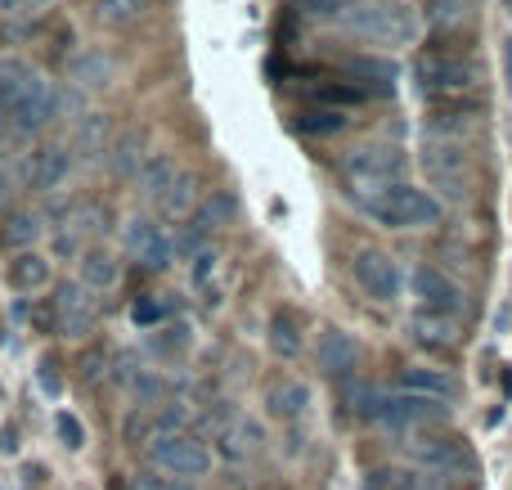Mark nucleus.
<instances>
[{"label": "nucleus", "instance_id": "10", "mask_svg": "<svg viewBox=\"0 0 512 490\" xmlns=\"http://www.w3.org/2000/svg\"><path fill=\"white\" fill-rule=\"evenodd\" d=\"M423 171L445 203H468L472 198V162H468V153H463V144L427 140L423 144Z\"/></svg>", "mask_w": 512, "mask_h": 490}, {"label": "nucleus", "instance_id": "56", "mask_svg": "<svg viewBox=\"0 0 512 490\" xmlns=\"http://www.w3.org/2000/svg\"><path fill=\"white\" fill-rule=\"evenodd\" d=\"M0 347H5V324H0Z\"/></svg>", "mask_w": 512, "mask_h": 490}, {"label": "nucleus", "instance_id": "30", "mask_svg": "<svg viewBox=\"0 0 512 490\" xmlns=\"http://www.w3.org/2000/svg\"><path fill=\"white\" fill-rule=\"evenodd\" d=\"M292 126H297V135H306V140H333V135H342L346 126H351V117H346L342 108L306 104V108H297Z\"/></svg>", "mask_w": 512, "mask_h": 490}, {"label": "nucleus", "instance_id": "53", "mask_svg": "<svg viewBox=\"0 0 512 490\" xmlns=\"http://www.w3.org/2000/svg\"><path fill=\"white\" fill-rule=\"evenodd\" d=\"M5 144H9V117L0 113V149H5ZM14 144H18V140H14Z\"/></svg>", "mask_w": 512, "mask_h": 490}, {"label": "nucleus", "instance_id": "23", "mask_svg": "<svg viewBox=\"0 0 512 490\" xmlns=\"http://www.w3.org/2000/svg\"><path fill=\"white\" fill-rule=\"evenodd\" d=\"M149 131L144 126H122V131L113 135V144H108L104 153V167L113 180H135V171L144 167V158H149Z\"/></svg>", "mask_w": 512, "mask_h": 490}, {"label": "nucleus", "instance_id": "4", "mask_svg": "<svg viewBox=\"0 0 512 490\" xmlns=\"http://www.w3.org/2000/svg\"><path fill=\"white\" fill-rule=\"evenodd\" d=\"M355 414L378 432H423V428H441V423L450 419V405L427 401V396H414V392H400V387H391V392L369 387Z\"/></svg>", "mask_w": 512, "mask_h": 490}, {"label": "nucleus", "instance_id": "42", "mask_svg": "<svg viewBox=\"0 0 512 490\" xmlns=\"http://www.w3.org/2000/svg\"><path fill=\"white\" fill-rule=\"evenodd\" d=\"M342 5L346 0H297L292 14H297L301 23H310V27H333L337 14H342Z\"/></svg>", "mask_w": 512, "mask_h": 490}, {"label": "nucleus", "instance_id": "50", "mask_svg": "<svg viewBox=\"0 0 512 490\" xmlns=\"http://www.w3.org/2000/svg\"><path fill=\"white\" fill-rule=\"evenodd\" d=\"M27 320L36 324V333H41V338H54V311H50V302H41L36 311H27Z\"/></svg>", "mask_w": 512, "mask_h": 490}, {"label": "nucleus", "instance_id": "5", "mask_svg": "<svg viewBox=\"0 0 512 490\" xmlns=\"http://www.w3.org/2000/svg\"><path fill=\"white\" fill-rule=\"evenodd\" d=\"M409 171V153L396 149V144H355L337 158V180L346 185V198H364V194H378V189L396 185L405 180Z\"/></svg>", "mask_w": 512, "mask_h": 490}, {"label": "nucleus", "instance_id": "2", "mask_svg": "<svg viewBox=\"0 0 512 490\" xmlns=\"http://www.w3.org/2000/svg\"><path fill=\"white\" fill-rule=\"evenodd\" d=\"M333 27L364 45H382V50H400V45L418 41L414 9L396 5V0H346Z\"/></svg>", "mask_w": 512, "mask_h": 490}, {"label": "nucleus", "instance_id": "35", "mask_svg": "<svg viewBox=\"0 0 512 490\" xmlns=\"http://www.w3.org/2000/svg\"><path fill=\"white\" fill-rule=\"evenodd\" d=\"M32 77H36V68L23 54H0V113H9L18 104V95L27 90Z\"/></svg>", "mask_w": 512, "mask_h": 490}, {"label": "nucleus", "instance_id": "21", "mask_svg": "<svg viewBox=\"0 0 512 490\" xmlns=\"http://www.w3.org/2000/svg\"><path fill=\"white\" fill-rule=\"evenodd\" d=\"M117 81V59L108 50H81L68 63V86L77 95H104Z\"/></svg>", "mask_w": 512, "mask_h": 490}, {"label": "nucleus", "instance_id": "34", "mask_svg": "<svg viewBox=\"0 0 512 490\" xmlns=\"http://www.w3.org/2000/svg\"><path fill=\"white\" fill-rule=\"evenodd\" d=\"M203 203V180H198V171H180L176 176V185L167 189V198L158 203V212L162 216H194V207Z\"/></svg>", "mask_w": 512, "mask_h": 490}, {"label": "nucleus", "instance_id": "17", "mask_svg": "<svg viewBox=\"0 0 512 490\" xmlns=\"http://www.w3.org/2000/svg\"><path fill=\"white\" fill-rule=\"evenodd\" d=\"M364 347L360 338H355L351 329H337V324H328L324 333H319L315 342V365L324 378H337V383H346V378L355 374V365H360Z\"/></svg>", "mask_w": 512, "mask_h": 490}, {"label": "nucleus", "instance_id": "51", "mask_svg": "<svg viewBox=\"0 0 512 490\" xmlns=\"http://www.w3.org/2000/svg\"><path fill=\"white\" fill-rule=\"evenodd\" d=\"M99 365H104V356H95V351H90V356H81V378H95Z\"/></svg>", "mask_w": 512, "mask_h": 490}, {"label": "nucleus", "instance_id": "12", "mask_svg": "<svg viewBox=\"0 0 512 490\" xmlns=\"http://www.w3.org/2000/svg\"><path fill=\"white\" fill-rule=\"evenodd\" d=\"M72 176H77V153H72V144L45 140L23 153V189H32V194H41V198L59 194Z\"/></svg>", "mask_w": 512, "mask_h": 490}, {"label": "nucleus", "instance_id": "13", "mask_svg": "<svg viewBox=\"0 0 512 490\" xmlns=\"http://www.w3.org/2000/svg\"><path fill=\"white\" fill-rule=\"evenodd\" d=\"M490 104L486 95H459V99H432L427 104V140H454L472 135L481 122H486Z\"/></svg>", "mask_w": 512, "mask_h": 490}, {"label": "nucleus", "instance_id": "18", "mask_svg": "<svg viewBox=\"0 0 512 490\" xmlns=\"http://www.w3.org/2000/svg\"><path fill=\"white\" fill-rule=\"evenodd\" d=\"M481 18V0H427L423 23L432 41H463Z\"/></svg>", "mask_w": 512, "mask_h": 490}, {"label": "nucleus", "instance_id": "37", "mask_svg": "<svg viewBox=\"0 0 512 490\" xmlns=\"http://www.w3.org/2000/svg\"><path fill=\"white\" fill-rule=\"evenodd\" d=\"M310 99H315V104H324V108H342V113H346V108H360L369 95H364L360 86H351L346 77H333V81H324V86H315V95H310Z\"/></svg>", "mask_w": 512, "mask_h": 490}, {"label": "nucleus", "instance_id": "48", "mask_svg": "<svg viewBox=\"0 0 512 490\" xmlns=\"http://www.w3.org/2000/svg\"><path fill=\"white\" fill-rule=\"evenodd\" d=\"M140 369H144V365L135 360V351H117V356H113V383H117V387H131Z\"/></svg>", "mask_w": 512, "mask_h": 490}, {"label": "nucleus", "instance_id": "36", "mask_svg": "<svg viewBox=\"0 0 512 490\" xmlns=\"http://www.w3.org/2000/svg\"><path fill=\"white\" fill-rule=\"evenodd\" d=\"M18 194H23V153H14V140L0 149V216L14 212Z\"/></svg>", "mask_w": 512, "mask_h": 490}, {"label": "nucleus", "instance_id": "22", "mask_svg": "<svg viewBox=\"0 0 512 490\" xmlns=\"http://www.w3.org/2000/svg\"><path fill=\"white\" fill-rule=\"evenodd\" d=\"M5 279H9V288H14L18 297H41V293H50L54 288V261L45 257L41 248L14 252L9 266H5Z\"/></svg>", "mask_w": 512, "mask_h": 490}, {"label": "nucleus", "instance_id": "55", "mask_svg": "<svg viewBox=\"0 0 512 490\" xmlns=\"http://www.w3.org/2000/svg\"><path fill=\"white\" fill-rule=\"evenodd\" d=\"M41 5H50V0H18V9H41Z\"/></svg>", "mask_w": 512, "mask_h": 490}, {"label": "nucleus", "instance_id": "3", "mask_svg": "<svg viewBox=\"0 0 512 490\" xmlns=\"http://www.w3.org/2000/svg\"><path fill=\"white\" fill-rule=\"evenodd\" d=\"M355 212L369 216L382 230H432L441 221V203H436L432 189H418L409 180H396V185L378 189V194L351 198Z\"/></svg>", "mask_w": 512, "mask_h": 490}, {"label": "nucleus", "instance_id": "57", "mask_svg": "<svg viewBox=\"0 0 512 490\" xmlns=\"http://www.w3.org/2000/svg\"><path fill=\"white\" fill-rule=\"evenodd\" d=\"M0 396H5V387H0Z\"/></svg>", "mask_w": 512, "mask_h": 490}, {"label": "nucleus", "instance_id": "20", "mask_svg": "<svg viewBox=\"0 0 512 490\" xmlns=\"http://www.w3.org/2000/svg\"><path fill=\"white\" fill-rule=\"evenodd\" d=\"M117 126H113V113H104V108H86V113L72 122V153H77V162H104L108 144H113Z\"/></svg>", "mask_w": 512, "mask_h": 490}, {"label": "nucleus", "instance_id": "32", "mask_svg": "<svg viewBox=\"0 0 512 490\" xmlns=\"http://www.w3.org/2000/svg\"><path fill=\"white\" fill-rule=\"evenodd\" d=\"M409 338H414L423 351H454L459 347V329H454V320H441V315H427V311L409 315Z\"/></svg>", "mask_w": 512, "mask_h": 490}, {"label": "nucleus", "instance_id": "28", "mask_svg": "<svg viewBox=\"0 0 512 490\" xmlns=\"http://www.w3.org/2000/svg\"><path fill=\"white\" fill-rule=\"evenodd\" d=\"M234 216H239V198H234L230 189H212V194L194 207L189 225H194L198 234H207V239H212V234H221L225 225H234Z\"/></svg>", "mask_w": 512, "mask_h": 490}, {"label": "nucleus", "instance_id": "45", "mask_svg": "<svg viewBox=\"0 0 512 490\" xmlns=\"http://www.w3.org/2000/svg\"><path fill=\"white\" fill-rule=\"evenodd\" d=\"M54 432H59V446L72 450V455L86 446V423H81L72 410H59V414H54Z\"/></svg>", "mask_w": 512, "mask_h": 490}, {"label": "nucleus", "instance_id": "24", "mask_svg": "<svg viewBox=\"0 0 512 490\" xmlns=\"http://www.w3.org/2000/svg\"><path fill=\"white\" fill-rule=\"evenodd\" d=\"M77 284L90 288L95 297L113 293V288L122 284V257H117L113 248H104V243H90L77 257Z\"/></svg>", "mask_w": 512, "mask_h": 490}, {"label": "nucleus", "instance_id": "46", "mask_svg": "<svg viewBox=\"0 0 512 490\" xmlns=\"http://www.w3.org/2000/svg\"><path fill=\"white\" fill-rule=\"evenodd\" d=\"M414 477L405 473V468H391V464H378L364 473V490H405Z\"/></svg>", "mask_w": 512, "mask_h": 490}, {"label": "nucleus", "instance_id": "40", "mask_svg": "<svg viewBox=\"0 0 512 490\" xmlns=\"http://www.w3.org/2000/svg\"><path fill=\"white\" fill-rule=\"evenodd\" d=\"M149 423H153V437H180V432H189V405L185 401L158 405V410H149Z\"/></svg>", "mask_w": 512, "mask_h": 490}, {"label": "nucleus", "instance_id": "27", "mask_svg": "<svg viewBox=\"0 0 512 490\" xmlns=\"http://www.w3.org/2000/svg\"><path fill=\"white\" fill-rule=\"evenodd\" d=\"M180 171H185V167H180V162H176V153H167V149H153L149 158H144V167L135 171V180H131V185H135V194H140L144 203H153V207H158L162 198H167V189L176 185V176H180Z\"/></svg>", "mask_w": 512, "mask_h": 490}, {"label": "nucleus", "instance_id": "11", "mask_svg": "<svg viewBox=\"0 0 512 490\" xmlns=\"http://www.w3.org/2000/svg\"><path fill=\"white\" fill-rule=\"evenodd\" d=\"M50 311H54V338L86 342L99 329V297L90 288H81L77 279H63L50 288Z\"/></svg>", "mask_w": 512, "mask_h": 490}, {"label": "nucleus", "instance_id": "38", "mask_svg": "<svg viewBox=\"0 0 512 490\" xmlns=\"http://www.w3.org/2000/svg\"><path fill=\"white\" fill-rule=\"evenodd\" d=\"M126 392L135 396V405H140V410H158V405H167V378L158 374V369H140V374H135V383L126 387Z\"/></svg>", "mask_w": 512, "mask_h": 490}, {"label": "nucleus", "instance_id": "9", "mask_svg": "<svg viewBox=\"0 0 512 490\" xmlns=\"http://www.w3.org/2000/svg\"><path fill=\"white\" fill-rule=\"evenodd\" d=\"M122 248L131 261H140L149 275H162V270L176 266V243H171V225H162L158 216L135 212L122 221Z\"/></svg>", "mask_w": 512, "mask_h": 490}, {"label": "nucleus", "instance_id": "41", "mask_svg": "<svg viewBox=\"0 0 512 490\" xmlns=\"http://www.w3.org/2000/svg\"><path fill=\"white\" fill-rule=\"evenodd\" d=\"M221 248H216V243H207L203 252H194V257H189V284L198 288V293H203V288H212L216 284V275H221Z\"/></svg>", "mask_w": 512, "mask_h": 490}, {"label": "nucleus", "instance_id": "14", "mask_svg": "<svg viewBox=\"0 0 512 490\" xmlns=\"http://www.w3.org/2000/svg\"><path fill=\"white\" fill-rule=\"evenodd\" d=\"M409 288H414V297H418V311H427V315L459 320V315L468 311V297H463V288L454 284V279L445 275L441 266H414V270H409Z\"/></svg>", "mask_w": 512, "mask_h": 490}, {"label": "nucleus", "instance_id": "39", "mask_svg": "<svg viewBox=\"0 0 512 490\" xmlns=\"http://www.w3.org/2000/svg\"><path fill=\"white\" fill-rule=\"evenodd\" d=\"M167 315H171V302L162 293H140L131 302V324L135 329H162Z\"/></svg>", "mask_w": 512, "mask_h": 490}, {"label": "nucleus", "instance_id": "19", "mask_svg": "<svg viewBox=\"0 0 512 490\" xmlns=\"http://www.w3.org/2000/svg\"><path fill=\"white\" fill-rule=\"evenodd\" d=\"M400 392H414L427 396V401H441V405H459L463 401V383L454 369H436V365H409L396 374Z\"/></svg>", "mask_w": 512, "mask_h": 490}, {"label": "nucleus", "instance_id": "31", "mask_svg": "<svg viewBox=\"0 0 512 490\" xmlns=\"http://www.w3.org/2000/svg\"><path fill=\"white\" fill-rule=\"evenodd\" d=\"M153 9V0H95L90 18H95L104 32H131L135 23H144Z\"/></svg>", "mask_w": 512, "mask_h": 490}, {"label": "nucleus", "instance_id": "7", "mask_svg": "<svg viewBox=\"0 0 512 490\" xmlns=\"http://www.w3.org/2000/svg\"><path fill=\"white\" fill-rule=\"evenodd\" d=\"M5 117H9V140H18V144L36 140L45 126H54L63 117V86L50 81L45 72H36V77L27 81V90L18 95V104L9 108Z\"/></svg>", "mask_w": 512, "mask_h": 490}, {"label": "nucleus", "instance_id": "58", "mask_svg": "<svg viewBox=\"0 0 512 490\" xmlns=\"http://www.w3.org/2000/svg\"><path fill=\"white\" fill-rule=\"evenodd\" d=\"M504 5H512V0H504Z\"/></svg>", "mask_w": 512, "mask_h": 490}, {"label": "nucleus", "instance_id": "47", "mask_svg": "<svg viewBox=\"0 0 512 490\" xmlns=\"http://www.w3.org/2000/svg\"><path fill=\"white\" fill-rule=\"evenodd\" d=\"M122 441H126V446H149V441H153L149 410H140V405H135V410L126 414V419H122Z\"/></svg>", "mask_w": 512, "mask_h": 490}, {"label": "nucleus", "instance_id": "52", "mask_svg": "<svg viewBox=\"0 0 512 490\" xmlns=\"http://www.w3.org/2000/svg\"><path fill=\"white\" fill-rule=\"evenodd\" d=\"M504 72H508V90H512V36L504 41Z\"/></svg>", "mask_w": 512, "mask_h": 490}, {"label": "nucleus", "instance_id": "6", "mask_svg": "<svg viewBox=\"0 0 512 490\" xmlns=\"http://www.w3.org/2000/svg\"><path fill=\"white\" fill-rule=\"evenodd\" d=\"M144 464L162 477H176V482H203V477H212L216 455L203 437L180 432V437H153L144 446Z\"/></svg>", "mask_w": 512, "mask_h": 490}, {"label": "nucleus", "instance_id": "33", "mask_svg": "<svg viewBox=\"0 0 512 490\" xmlns=\"http://www.w3.org/2000/svg\"><path fill=\"white\" fill-rule=\"evenodd\" d=\"M113 221H117L113 207H108L104 198H90V194H86V198L77 203V216H72V230H77L86 243H99L108 230H113Z\"/></svg>", "mask_w": 512, "mask_h": 490}, {"label": "nucleus", "instance_id": "43", "mask_svg": "<svg viewBox=\"0 0 512 490\" xmlns=\"http://www.w3.org/2000/svg\"><path fill=\"white\" fill-rule=\"evenodd\" d=\"M45 239H50V252H45V257H50V261H77L81 252L90 248V243L81 239V234L72 230V225H68V230H50V234H45Z\"/></svg>", "mask_w": 512, "mask_h": 490}, {"label": "nucleus", "instance_id": "1", "mask_svg": "<svg viewBox=\"0 0 512 490\" xmlns=\"http://www.w3.org/2000/svg\"><path fill=\"white\" fill-rule=\"evenodd\" d=\"M414 86H418V95H427V104L432 99L477 95L486 86V68L459 41H427L414 54Z\"/></svg>", "mask_w": 512, "mask_h": 490}, {"label": "nucleus", "instance_id": "29", "mask_svg": "<svg viewBox=\"0 0 512 490\" xmlns=\"http://www.w3.org/2000/svg\"><path fill=\"white\" fill-rule=\"evenodd\" d=\"M306 410H310V387L297 383V378H283V383H274L265 392V414L279 423H297Z\"/></svg>", "mask_w": 512, "mask_h": 490}, {"label": "nucleus", "instance_id": "54", "mask_svg": "<svg viewBox=\"0 0 512 490\" xmlns=\"http://www.w3.org/2000/svg\"><path fill=\"white\" fill-rule=\"evenodd\" d=\"M405 490H441V486H432V482H418V477H414V482H409Z\"/></svg>", "mask_w": 512, "mask_h": 490}, {"label": "nucleus", "instance_id": "25", "mask_svg": "<svg viewBox=\"0 0 512 490\" xmlns=\"http://www.w3.org/2000/svg\"><path fill=\"white\" fill-rule=\"evenodd\" d=\"M265 342L279 360H301L306 351V315L292 311V306H274L270 320H265Z\"/></svg>", "mask_w": 512, "mask_h": 490}, {"label": "nucleus", "instance_id": "49", "mask_svg": "<svg viewBox=\"0 0 512 490\" xmlns=\"http://www.w3.org/2000/svg\"><path fill=\"white\" fill-rule=\"evenodd\" d=\"M36 378H41V392L45 396H59L63 392V374H59V360H54V356H41V365H36Z\"/></svg>", "mask_w": 512, "mask_h": 490}, {"label": "nucleus", "instance_id": "16", "mask_svg": "<svg viewBox=\"0 0 512 490\" xmlns=\"http://www.w3.org/2000/svg\"><path fill=\"white\" fill-rule=\"evenodd\" d=\"M337 72L373 99H391L400 90V63L387 59V54H373V50L369 54H346V59L337 63Z\"/></svg>", "mask_w": 512, "mask_h": 490}, {"label": "nucleus", "instance_id": "26", "mask_svg": "<svg viewBox=\"0 0 512 490\" xmlns=\"http://www.w3.org/2000/svg\"><path fill=\"white\" fill-rule=\"evenodd\" d=\"M45 221H41V212L36 207H14V212H5L0 216V252H32V248H41L45 243Z\"/></svg>", "mask_w": 512, "mask_h": 490}, {"label": "nucleus", "instance_id": "8", "mask_svg": "<svg viewBox=\"0 0 512 490\" xmlns=\"http://www.w3.org/2000/svg\"><path fill=\"white\" fill-rule=\"evenodd\" d=\"M414 464L427 468L436 482H477L481 464L472 455V446L459 432H427L414 441Z\"/></svg>", "mask_w": 512, "mask_h": 490}, {"label": "nucleus", "instance_id": "44", "mask_svg": "<svg viewBox=\"0 0 512 490\" xmlns=\"http://www.w3.org/2000/svg\"><path fill=\"white\" fill-rule=\"evenodd\" d=\"M153 333H158V338H153L149 347L158 351V356H180V351L194 342V329H189V324H162V329H153Z\"/></svg>", "mask_w": 512, "mask_h": 490}, {"label": "nucleus", "instance_id": "15", "mask_svg": "<svg viewBox=\"0 0 512 490\" xmlns=\"http://www.w3.org/2000/svg\"><path fill=\"white\" fill-rule=\"evenodd\" d=\"M351 275H355V284H360V293L373 297V302H382V306L400 302V293H405V275H400L396 257H387L382 248H360L355 252Z\"/></svg>", "mask_w": 512, "mask_h": 490}]
</instances>
